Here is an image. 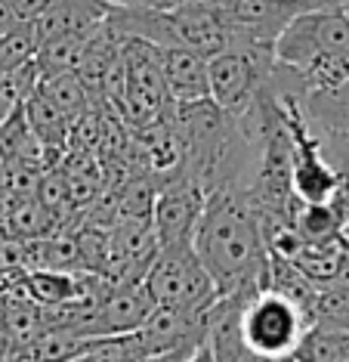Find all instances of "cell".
<instances>
[{"mask_svg":"<svg viewBox=\"0 0 349 362\" xmlns=\"http://www.w3.org/2000/svg\"><path fill=\"white\" fill-rule=\"evenodd\" d=\"M192 245L211 276L217 279L220 294L263 285L269 248L260 217L247 202L244 189L217 186L207 192Z\"/></svg>","mask_w":349,"mask_h":362,"instance_id":"1","label":"cell"},{"mask_svg":"<svg viewBox=\"0 0 349 362\" xmlns=\"http://www.w3.org/2000/svg\"><path fill=\"white\" fill-rule=\"evenodd\" d=\"M309 325L303 303L269 285L254 288L241 310V337L251 359H294Z\"/></svg>","mask_w":349,"mask_h":362,"instance_id":"2","label":"cell"},{"mask_svg":"<svg viewBox=\"0 0 349 362\" xmlns=\"http://www.w3.org/2000/svg\"><path fill=\"white\" fill-rule=\"evenodd\" d=\"M146 285L155 303L161 307H192L204 310L220 298V285L198 257L192 242L161 245L152 267L146 273Z\"/></svg>","mask_w":349,"mask_h":362,"instance_id":"3","label":"cell"},{"mask_svg":"<svg viewBox=\"0 0 349 362\" xmlns=\"http://www.w3.org/2000/svg\"><path fill=\"white\" fill-rule=\"evenodd\" d=\"M173 100L164 84L161 50L146 37H124V93L114 115L130 127H143L164 118Z\"/></svg>","mask_w":349,"mask_h":362,"instance_id":"4","label":"cell"},{"mask_svg":"<svg viewBox=\"0 0 349 362\" xmlns=\"http://www.w3.org/2000/svg\"><path fill=\"white\" fill-rule=\"evenodd\" d=\"M325 56H349V16L343 6H309L288 22L276 40V59L294 71Z\"/></svg>","mask_w":349,"mask_h":362,"instance_id":"5","label":"cell"},{"mask_svg":"<svg viewBox=\"0 0 349 362\" xmlns=\"http://www.w3.org/2000/svg\"><path fill=\"white\" fill-rule=\"evenodd\" d=\"M207 65H211V96L229 115H241L260 100V90L276 65V53L235 44L211 56Z\"/></svg>","mask_w":349,"mask_h":362,"instance_id":"6","label":"cell"},{"mask_svg":"<svg viewBox=\"0 0 349 362\" xmlns=\"http://www.w3.org/2000/svg\"><path fill=\"white\" fill-rule=\"evenodd\" d=\"M235 44L276 53V40L297 13L309 6H337L334 0H220ZM232 44V47H235Z\"/></svg>","mask_w":349,"mask_h":362,"instance_id":"7","label":"cell"},{"mask_svg":"<svg viewBox=\"0 0 349 362\" xmlns=\"http://www.w3.org/2000/svg\"><path fill=\"white\" fill-rule=\"evenodd\" d=\"M204 202H207V189L189 170H179L177 177L164 180L161 189H158L155 211H152L158 242L161 245L192 242L198 217L204 211Z\"/></svg>","mask_w":349,"mask_h":362,"instance_id":"8","label":"cell"},{"mask_svg":"<svg viewBox=\"0 0 349 362\" xmlns=\"http://www.w3.org/2000/svg\"><path fill=\"white\" fill-rule=\"evenodd\" d=\"M161 50V71L164 84L173 103H189V100H204L211 96V65L207 56L192 50V47L167 44L158 47Z\"/></svg>","mask_w":349,"mask_h":362,"instance_id":"9","label":"cell"},{"mask_svg":"<svg viewBox=\"0 0 349 362\" xmlns=\"http://www.w3.org/2000/svg\"><path fill=\"white\" fill-rule=\"evenodd\" d=\"M155 298L146 279L139 282H109V291L99 307L102 332H139L155 313Z\"/></svg>","mask_w":349,"mask_h":362,"instance_id":"10","label":"cell"},{"mask_svg":"<svg viewBox=\"0 0 349 362\" xmlns=\"http://www.w3.org/2000/svg\"><path fill=\"white\" fill-rule=\"evenodd\" d=\"M112 10L114 6L105 4V0H53V6L35 22L40 44L49 37L93 31L96 25H102V22L109 19Z\"/></svg>","mask_w":349,"mask_h":362,"instance_id":"11","label":"cell"},{"mask_svg":"<svg viewBox=\"0 0 349 362\" xmlns=\"http://www.w3.org/2000/svg\"><path fill=\"white\" fill-rule=\"evenodd\" d=\"M25 115L28 124L37 134V139L49 149L56 161H62V155L69 152V136H71V121L47 100V93L40 87H35L25 100Z\"/></svg>","mask_w":349,"mask_h":362,"instance_id":"12","label":"cell"},{"mask_svg":"<svg viewBox=\"0 0 349 362\" xmlns=\"http://www.w3.org/2000/svg\"><path fill=\"white\" fill-rule=\"evenodd\" d=\"M290 223H294L297 235H300L303 242H331V238H340L346 233V220L334 204V199L331 202H297Z\"/></svg>","mask_w":349,"mask_h":362,"instance_id":"13","label":"cell"},{"mask_svg":"<svg viewBox=\"0 0 349 362\" xmlns=\"http://www.w3.org/2000/svg\"><path fill=\"white\" fill-rule=\"evenodd\" d=\"M37 87L47 93V100L59 109L65 118L78 121L81 115H87L90 109H96L93 103V93H90V87L84 84V78L78 75V71H59V75H49V78H40Z\"/></svg>","mask_w":349,"mask_h":362,"instance_id":"14","label":"cell"},{"mask_svg":"<svg viewBox=\"0 0 349 362\" xmlns=\"http://www.w3.org/2000/svg\"><path fill=\"white\" fill-rule=\"evenodd\" d=\"M93 31H81V35H62V37L44 40V44H40V50H37V56H35L37 75L49 78V75H59V71H78V65H81V59H84V53L90 47Z\"/></svg>","mask_w":349,"mask_h":362,"instance_id":"15","label":"cell"},{"mask_svg":"<svg viewBox=\"0 0 349 362\" xmlns=\"http://www.w3.org/2000/svg\"><path fill=\"white\" fill-rule=\"evenodd\" d=\"M303 109L312 130H349V78L331 90L306 93Z\"/></svg>","mask_w":349,"mask_h":362,"instance_id":"16","label":"cell"},{"mask_svg":"<svg viewBox=\"0 0 349 362\" xmlns=\"http://www.w3.org/2000/svg\"><path fill=\"white\" fill-rule=\"evenodd\" d=\"M294 359L309 362H349V328L340 325H309L297 347Z\"/></svg>","mask_w":349,"mask_h":362,"instance_id":"17","label":"cell"},{"mask_svg":"<svg viewBox=\"0 0 349 362\" xmlns=\"http://www.w3.org/2000/svg\"><path fill=\"white\" fill-rule=\"evenodd\" d=\"M37 50H40V35L35 22H16L13 28H6L0 35V78L35 62Z\"/></svg>","mask_w":349,"mask_h":362,"instance_id":"18","label":"cell"},{"mask_svg":"<svg viewBox=\"0 0 349 362\" xmlns=\"http://www.w3.org/2000/svg\"><path fill=\"white\" fill-rule=\"evenodd\" d=\"M319 146L325 152V158L337 168L340 174V189L334 195V204L340 208L349 229V130H315Z\"/></svg>","mask_w":349,"mask_h":362,"instance_id":"19","label":"cell"},{"mask_svg":"<svg viewBox=\"0 0 349 362\" xmlns=\"http://www.w3.org/2000/svg\"><path fill=\"white\" fill-rule=\"evenodd\" d=\"M10 6L19 22H37L53 6V0H10Z\"/></svg>","mask_w":349,"mask_h":362,"instance_id":"20","label":"cell"},{"mask_svg":"<svg viewBox=\"0 0 349 362\" xmlns=\"http://www.w3.org/2000/svg\"><path fill=\"white\" fill-rule=\"evenodd\" d=\"M186 4H195V0H139V6H148V10H177Z\"/></svg>","mask_w":349,"mask_h":362,"instance_id":"21","label":"cell"},{"mask_svg":"<svg viewBox=\"0 0 349 362\" xmlns=\"http://www.w3.org/2000/svg\"><path fill=\"white\" fill-rule=\"evenodd\" d=\"M16 13H13V6H10V0H0V31H6V28H13L16 25Z\"/></svg>","mask_w":349,"mask_h":362,"instance_id":"22","label":"cell"},{"mask_svg":"<svg viewBox=\"0 0 349 362\" xmlns=\"http://www.w3.org/2000/svg\"><path fill=\"white\" fill-rule=\"evenodd\" d=\"M112 6H139V0H105Z\"/></svg>","mask_w":349,"mask_h":362,"instance_id":"23","label":"cell"},{"mask_svg":"<svg viewBox=\"0 0 349 362\" xmlns=\"http://www.w3.org/2000/svg\"><path fill=\"white\" fill-rule=\"evenodd\" d=\"M343 13L349 16V0H343Z\"/></svg>","mask_w":349,"mask_h":362,"instance_id":"24","label":"cell"},{"mask_svg":"<svg viewBox=\"0 0 349 362\" xmlns=\"http://www.w3.org/2000/svg\"><path fill=\"white\" fill-rule=\"evenodd\" d=\"M343 238H346V251H349V229H346V233H343Z\"/></svg>","mask_w":349,"mask_h":362,"instance_id":"25","label":"cell"},{"mask_svg":"<svg viewBox=\"0 0 349 362\" xmlns=\"http://www.w3.org/2000/svg\"><path fill=\"white\" fill-rule=\"evenodd\" d=\"M0 35H4V31H0Z\"/></svg>","mask_w":349,"mask_h":362,"instance_id":"26","label":"cell"}]
</instances>
